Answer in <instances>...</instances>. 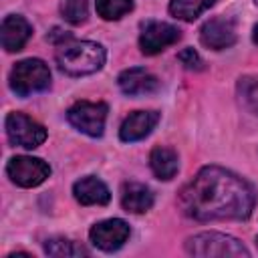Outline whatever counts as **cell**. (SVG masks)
<instances>
[{
    "mask_svg": "<svg viewBox=\"0 0 258 258\" xmlns=\"http://www.w3.org/2000/svg\"><path fill=\"white\" fill-rule=\"evenodd\" d=\"M159 123V113L157 111H133L131 115L125 117V121L119 127V137L125 143L145 139L155 125Z\"/></svg>",
    "mask_w": 258,
    "mask_h": 258,
    "instance_id": "obj_12",
    "label": "cell"
},
{
    "mask_svg": "<svg viewBox=\"0 0 258 258\" xmlns=\"http://www.w3.org/2000/svg\"><path fill=\"white\" fill-rule=\"evenodd\" d=\"M4 125H6L8 141L12 145H18L24 149H34V147L42 145L46 139V129L38 121L30 119L24 113H18V111L8 113Z\"/></svg>",
    "mask_w": 258,
    "mask_h": 258,
    "instance_id": "obj_6",
    "label": "cell"
},
{
    "mask_svg": "<svg viewBox=\"0 0 258 258\" xmlns=\"http://www.w3.org/2000/svg\"><path fill=\"white\" fill-rule=\"evenodd\" d=\"M6 173L10 181L20 187H36L50 175V165L40 157L14 155L6 165Z\"/></svg>",
    "mask_w": 258,
    "mask_h": 258,
    "instance_id": "obj_7",
    "label": "cell"
},
{
    "mask_svg": "<svg viewBox=\"0 0 258 258\" xmlns=\"http://www.w3.org/2000/svg\"><path fill=\"white\" fill-rule=\"evenodd\" d=\"M177 58H179V62L185 67V69H189V71H200L202 69V58H200V54L194 50V48H183L179 54H177Z\"/></svg>",
    "mask_w": 258,
    "mask_h": 258,
    "instance_id": "obj_22",
    "label": "cell"
},
{
    "mask_svg": "<svg viewBox=\"0 0 258 258\" xmlns=\"http://www.w3.org/2000/svg\"><path fill=\"white\" fill-rule=\"evenodd\" d=\"M177 204L187 218L198 222L246 220L256 206V191L238 173L206 165L179 189Z\"/></svg>",
    "mask_w": 258,
    "mask_h": 258,
    "instance_id": "obj_1",
    "label": "cell"
},
{
    "mask_svg": "<svg viewBox=\"0 0 258 258\" xmlns=\"http://www.w3.org/2000/svg\"><path fill=\"white\" fill-rule=\"evenodd\" d=\"M185 252L202 258H226V256H250L248 248L234 236L222 232H200L185 240Z\"/></svg>",
    "mask_w": 258,
    "mask_h": 258,
    "instance_id": "obj_3",
    "label": "cell"
},
{
    "mask_svg": "<svg viewBox=\"0 0 258 258\" xmlns=\"http://www.w3.org/2000/svg\"><path fill=\"white\" fill-rule=\"evenodd\" d=\"M60 14L71 24H81L89 16V0H60Z\"/></svg>",
    "mask_w": 258,
    "mask_h": 258,
    "instance_id": "obj_21",
    "label": "cell"
},
{
    "mask_svg": "<svg viewBox=\"0 0 258 258\" xmlns=\"http://www.w3.org/2000/svg\"><path fill=\"white\" fill-rule=\"evenodd\" d=\"M117 85L119 89L129 95V97H137V95H149L155 93L159 89V81L155 75H151L147 69L143 67H131L125 69L119 77H117Z\"/></svg>",
    "mask_w": 258,
    "mask_h": 258,
    "instance_id": "obj_11",
    "label": "cell"
},
{
    "mask_svg": "<svg viewBox=\"0 0 258 258\" xmlns=\"http://www.w3.org/2000/svg\"><path fill=\"white\" fill-rule=\"evenodd\" d=\"M254 2H256V4H258V0H254Z\"/></svg>",
    "mask_w": 258,
    "mask_h": 258,
    "instance_id": "obj_24",
    "label": "cell"
},
{
    "mask_svg": "<svg viewBox=\"0 0 258 258\" xmlns=\"http://www.w3.org/2000/svg\"><path fill=\"white\" fill-rule=\"evenodd\" d=\"M236 91H238V99H240L242 107L248 113L258 115V77H252V75L240 77Z\"/></svg>",
    "mask_w": 258,
    "mask_h": 258,
    "instance_id": "obj_18",
    "label": "cell"
},
{
    "mask_svg": "<svg viewBox=\"0 0 258 258\" xmlns=\"http://www.w3.org/2000/svg\"><path fill=\"white\" fill-rule=\"evenodd\" d=\"M181 36V30L169 22L159 20H147L141 26L139 34V48L143 54H157L165 50L167 46L175 44Z\"/></svg>",
    "mask_w": 258,
    "mask_h": 258,
    "instance_id": "obj_8",
    "label": "cell"
},
{
    "mask_svg": "<svg viewBox=\"0 0 258 258\" xmlns=\"http://www.w3.org/2000/svg\"><path fill=\"white\" fill-rule=\"evenodd\" d=\"M73 194H75V200L83 206H105L111 200L109 187L95 175L81 177L73 185Z\"/></svg>",
    "mask_w": 258,
    "mask_h": 258,
    "instance_id": "obj_14",
    "label": "cell"
},
{
    "mask_svg": "<svg viewBox=\"0 0 258 258\" xmlns=\"http://www.w3.org/2000/svg\"><path fill=\"white\" fill-rule=\"evenodd\" d=\"M214 4H216V0H171L169 2V14L179 18V20L191 22L200 14L210 10Z\"/></svg>",
    "mask_w": 258,
    "mask_h": 258,
    "instance_id": "obj_17",
    "label": "cell"
},
{
    "mask_svg": "<svg viewBox=\"0 0 258 258\" xmlns=\"http://www.w3.org/2000/svg\"><path fill=\"white\" fill-rule=\"evenodd\" d=\"M50 85V71L40 58H24L10 71V89L18 97L40 93Z\"/></svg>",
    "mask_w": 258,
    "mask_h": 258,
    "instance_id": "obj_4",
    "label": "cell"
},
{
    "mask_svg": "<svg viewBox=\"0 0 258 258\" xmlns=\"http://www.w3.org/2000/svg\"><path fill=\"white\" fill-rule=\"evenodd\" d=\"M238 38L236 32V20L230 16H216L210 18L202 28H200V40L204 46L212 50H224L232 46Z\"/></svg>",
    "mask_w": 258,
    "mask_h": 258,
    "instance_id": "obj_10",
    "label": "cell"
},
{
    "mask_svg": "<svg viewBox=\"0 0 258 258\" xmlns=\"http://www.w3.org/2000/svg\"><path fill=\"white\" fill-rule=\"evenodd\" d=\"M44 252L48 256H67V258H71V256H87V250L81 244H77L73 240H67V238H50V240H46Z\"/></svg>",
    "mask_w": 258,
    "mask_h": 258,
    "instance_id": "obj_20",
    "label": "cell"
},
{
    "mask_svg": "<svg viewBox=\"0 0 258 258\" xmlns=\"http://www.w3.org/2000/svg\"><path fill=\"white\" fill-rule=\"evenodd\" d=\"M252 38H254V42L258 44V24L254 26V32H252Z\"/></svg>",
    "mask_w": 258,
    "mask_h": 258,
    "instance_id": "obj_23",
    "label": "cell"
},
{
    "mask_svg": "<svg viewBox=\"0 0 258 258\" xmlns=\"http://www.w3.org/2000/svg\"><path fill=\"white\" fill-rule=\"evenodd\" d=\"M97 14L105 20H119L133 10V0H95Z\"/></svg>",
    "mask_w": 258,
    "mask_h": 258,
    "instance_id": "obj_19",
    "label": "cell"
},
{
    "mask_svg": "<svg viewBox=\"0 0 258 258\" xmlns=\"http://www.w3.org/2000/svg\"><path fill=\"white\" fill-rule=\"evenodd\" d=\"M107 52L99 42L93 40H69L56 50V64L71 77L93 75L105 64Z\"/></svg>",
    "mask_w": 258,
    "mask_h": 258,
    "instance_id": "obj_2",
    "label": "cell"
},
{
    "mask_svg": "<svg viewBox=\"0 0 258 258\" xmlns=\"http://www.w3.org/2000/svg\"><path fill=\"white\" fill-rule=\"evenodd\" d=\"M149 165H151V171L155 173V177L169 181L175 177V173L179 169V157H177L175 149L165 147V145H157L149 153Z\"/></svg>",
    "mask_w": 258,
    "mask_h": 258,
    "instance_id": "obj_16",
    "label": "cell"
},
{
    "mask_svg": "<svg viewBox=\"0 0 258 258\" xmlns=\"http://www.w3.org/2000/svg\"><path fill=\"white\" fill-rule=\"evenodd\" d=\"M69 123L89 137H101L107 121V105L105 103H91V101H77L67 111Z\"/></svg>",
    "mask_w": 258,
    "mask_h": 258,
    "instance_id": "obj_5",
    "label": "cell"
},
{
    "mask_svg": "<svg viewBox=\"0 0 258 258\" xmlns=\"http://www.w3.org/2000/svg\"><path fill=\"white\" fill-rule=\"evenodd\" d=\"M129 234H131V228H129V224L125 220L111 218V220L97 222L91 228L89 238H91L93 246H97L99 250L113 252V250H119L129 240Z\"/></svg>",
    "mask_w": 258,
    "mask_h": 258,
    "instance_id": "obj_9",
    "label": "cell"
},
{
    "mask_svg": "<svg viewBox=\"0 0 258 258\" xmlns=\"http://www.w3.org/2000/svg\"><path fill=\"white\" fill-rule=\"evenodd\" d=\"M256 242H258V236H256Z\"/></svg>",
    "mask_w": 258,
    "mask_h": 258,
    "instance_id": "obj_25",
    "label": "cell"
},
{
    "mask_svg": "<svg viewBox=\"0 0 258 258\" xmlns=\"http://www.w3.org/2000/svg\"><path fill=\"white\" fill-rule=\"evenodd\" d=\"M0 36H2V46L8 52H16V50H22L28 38L32 36V26L24 16L10 14L2 20Z\"/></svg>",
    "mask_w": 258,
    "mask_h": 258,
    "instance_id": "obj_13",
    "label": "cell"
},
{
    "mask_svg": "<svg viewBox=\"0 0 258 258\" xmlns=\"http://www.w3.org/2000/svg\"><path fill=\"white\" fill-rule=\"evenodd\" d=\"M153 191L139 181H125L121 185V206L125 212L143 214L153 206Z\"/></svg>",
    "mask_w": 258,
    "mask_h": 258,
    "instance_id": "obj_15",
    "label": "cell"
}]
</instances>
